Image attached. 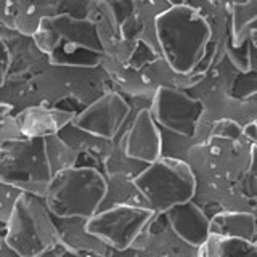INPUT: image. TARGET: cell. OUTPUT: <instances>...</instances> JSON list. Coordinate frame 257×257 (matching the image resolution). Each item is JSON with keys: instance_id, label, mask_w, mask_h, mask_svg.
Here are the masks:
<instances>
[{"instance_id": "6da1fadb", "label": "cell", "mask_w": 257, "mask_h": 257, "mask_svg": "<svg viewBox=\"0 0 257 257\" xmlns=\"http://www.w3.org/2000/svg\"><path fill=\"white\" fill-rule=\"evenodd\" d=\"M161 56L180 72L198 74L212 44V28L206 16L190 5H174L156 20Z\"/></svg>"}, {"instance_id": "7a4b0ae2", "label": "cell", "mask_w": 257, "mask_h": 257, "mask_svg": "<svg viewBox=\"0 0 257 257\" xmlns=\"http://www.w3.org/2000/svg\"><path fill=\"white\" fill-rule=\"evenodd\" d=\"M45 198L21 191L7 217L5 244L18 257H40L60 243V230Z\"/></svg>"}, {"instance_id": "3957f363", "label": "cell", "mask_w": 257, "mask_h": 257, "mask_svg": "<svg viewBox=\"0 0 257 257\" xmlns=\"http://www.w3.org/2000/svg\"><path fill=\"white\" fill-rule=\"evenodd\" d=\"M108 195V182L93 167H69L53 177L45 203L58 219L88 220Z\"/></svg>"}, {"instance_id": "277c9868", "label": "cell", "mask_w": 257, "mask_h": 257, "mask_svg": "<svg viewBox=\"0 0 257 257\" xmlns=\"http://www.w3.org/2000/svg\"><path fill=\"white\" fill-rule=\"evenodd\" d=\"M0 167L4 185L44 198L55 177L45 139L4 140Z\"/></svg>"}, {"instance_id": "5b68a950", "label": "cell", "mask_w": 257, "mask_h": 257, "mask_svg": "<svg viewBox=\"0 0 257 257\" xmlns=\"http://www.w3.org/2000/svg\"><path fill=\"white\" fill-rule=\"evenodd\" d=\"M135 190L155 212L188 203L196 191V177L187 163L174 158H161L148 164L134 179Z\"/></svg>"}, {"instance_id": "8992f818", "label": "cell", "mask_w": 257, "mask_h": 257, "mask_svg": "<svg viewBox=\"0 0 257 257\" xmlns=\"http://www.w3.org/2000/svg\"><path fill=\"white\" fill-rule=\"evenodd\" d=\"M155 214L148 206L116 204L85 220L84 228L104 246L124 251L139 239Z\"/></svg>"}, {"instance_id": "52a82bcc", "label": "cell", "mask_w": 257, "mask_h": 257, "mask_svg": "<svg viewBox=\"0 0 257 257\" xmlns=\"http://www.w3.org/2000/svg\"><path fill=\"white\" fill-rule=\"evenodd\" d=\"M37 47L45 55L52 56L64 48L72 53L82 48L98 56L104 55L96 24L90 18H77L69 13H60L42 21L39 32L34 36Z\"/></svg>"}, {"instance_id": "ba28073f", "label": "cell", "mask_w": 257, "mask_h": 257, "mask_svg": "<svg viewBox=\"0 0 257 257\" xmlns=\"http://www.w3.org/2000/svg\"><path fill=\"white\" fill-rule=\"evenodd\" d=\"M150 109L159 127L183 137L196 132V125L206 111L199 98L174 87H158Z\"/></svg>"}, {"instance_id": "9c48e42d", "label": "cell", "mask_w": 257, "mask_h": 257, "mask_svg": "<svg viewBox=\"0 0 257 257\" xmlns=\"http://www.w3.org/2000/svg\"><path fill=\"white\" fill-rule=\"evenodd\" d=\"M131 111L125 96L117 90H111L77 112L71 125L96 139L112 140L131 116Z\"/></svg>"}, {"instance_id": "30bf717a", "label": "cell", "mask_w": 257, "mask_h": 257, "mask_svg": "<svg viewBox=\"0 0 257 257\" xmlns=\"http://www.w3.org/2000/svg\"><path fill=\"white\" fill-rule=\"evenodd\" d=\"M122 151L128 159L147 166L163 158V135L150 108L137 111L122 139Z\"/></svg>"}, {"instance_id": "8fae6325", "label": "cell", "mask_w": 257, "mask_h": 257, "mask_svg": "<svg viewBox=\"0 0 257 257\" xmlns=\"http://www.w3.org/2000/svg\"><path fill=\"white\" fill-rule=\"evenodd\" d=\"M77 112L48 106L47 103L31 104L23 108L15 116L16 124L23 137L26 139H45L58 135L64 127L72 124Z\"/></svg>"}, {"instance_id": "7c38bea8", "label": "cell", "mask_w": 257, "mask_h": 257, "mask_svg": "<svg viewBox=\"0 0 257 257\" xmlns=\"http://www.w3.org/2000/svg\"><path fill=\"white\" fill-rule=\"evenodd\" d=\"M164 214L172 231L190 246L201 247L211 236V219L193 201L177 204Z\"/></svg>"}, {"instance_id": "4fadbf2b", "label": "cell", "mask_w": 257, "mask_h": 257, "mask_svg": "<svg viewBox=\"0 0 257 257\" xmlns=\"http://www.w3.org/2000/svg\"><path fill=\"white\" fill-rule=\"evenodd\" d=\"M211 235L255 241L257 220L249 212H220L211 219Z\"/></svg>"}, {"instance_id": "5bb4252c", "label": "cell", "mask_w": 257, "mask_h": 257, "mask_svg": "<svg viewBox=\"0 0 257 257\" xmlns=\"http://www.w3.org/2000/svg\"><path fill=\"white\" fill-rule=\"evenodd\" d=\"M199 257H257L255 241L211 235L199 247Z\"/></svg>"}, {"instance_id": "9a60e30c", "label": "cell", "mask_w": 257, "mask_h": 257, "mask_svg": "<svg viewBox=\"0 0 257 257\" xmlns=\"http://www.w3.org/2000/svg\"><path fill=\"white\" fill-rule=\"evenodd\" d=\"M230 12V37L233 45H243L257 23V0H244L228 7Z\"/></svg>"}, {"instance_id": "2e32d148", "label": "cell", "mask_w": 257, "mask_h": 257, "mask_svg": "<svg viewBox=\"0 0 257 257\" xmlns=\"http://www.w3.org/2000/svg\"><path fill=\"white\" fill-rule=\"evenodd\" d=\"M223 53L231 66L241 74L252 71V45L249 40L243 45H233L231 37H228L223 45Z\"/></svg>"}, {"instance_id": "e0dca14e", "label": "cell", "mask_w": 257, "mask_h": 257, "mask_svg": "<svg viewBox=\"0 0 257 257\" xmlns=\"http://www.w3.org/2000/svg\"><path fill=\"white\" fill-rule=\"evenodd\" d=\"M231 96L236 100H249L257 96V72H244V74H239L235 79V84H233V90Z\"/></svg>"}, {"instance_id": "ac0fdd59", "label": "cell", "mask_w": 257, "mask_h": 257, "mask_svg": "<svg viewBox=\"0 0 257 257\" xmlns=\"http://www.w3.org/2000/svg\"><path fill=\"white\" fill-rule=\"evenodd\" d=\"M212 134L215 137H222V139H238L243 134L241 127L231 119H222L219 122H215Z\"/></svg>"}, {"instance_id": "d6986e66", "label": "cell", "mask_w": 257, "mask_h": 257, "mask_svg": "<svg viewBox=\"0 0 257 257\" xmlns=\"http://www.w3.org/2000/svg\"><path fill=\"white\" fill-rule=\"evenodd\" d=\"M243 134L247 137L249 140L257 142V124H255V122H249V124L243 128Z\"/></svg>"}, {"instance_id": "ffe728a7", "label": "cell", "mask_w": 257, "mask_h": 257, "mask_svg": "<svg viewBox=\"0 0 257 257\" xmlns=\"http://www.w3.org/2000/svg\"><path fill=\"white\" fill-rule=\"evenodd\" d=\"M249 42H251L252 48L257 52V28H254L251 31V34H249Z\"/></svg>"}, {"instance_id": "44dd1931", "label": "cell", "mask_w": 257, "mask_h": 257, "mask_svg": "<svg viewBox=\"0 0 257 257\" xmlns=\"http://www.w3.org/2000/svg\"><path fill=\"white\" fill-rule=\"evenodd\" d=\"M167 2L174 7V5H183L185 2H187V0H167Z\"/></svg>"}, {"instance_id": "7402d4cb", "label": "cell", "mask_w": 257, "mask_h": 257, "mask_svg": "<svg viewBox=\"0 0 257 257\" xmlns=\"http://www.w3.org/2000/svg\"><path fill=\"white\" fill-rule=\"evenodd\" d=\"M85 257H92V255H85Z\"/></svg>"}]
</instances>
